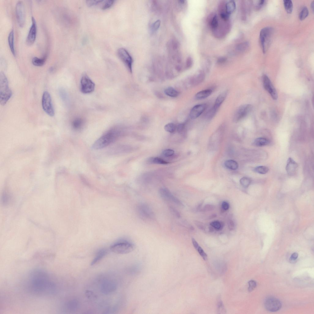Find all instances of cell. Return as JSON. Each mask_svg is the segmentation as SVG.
<instances>
[{
    "instance_id": "d6a6232c",
    "label": "cell",
    "mask_w": 314,
    "mask_h": 314,
    "mask_svg": "<svg viewBox=\"0 0 314 314\" xmlns=\"http://www.w3.org/2000/svg\"><path fill=\"white\" fill-rule=\"evenodd\" d=\"M284 8L286 12L288 13H291L293 10V4L291 0H286L283 1Z\"/></svg>"
},
{
    "instance_id": "d590c367",
    "label": "cell",
    "mask_w": 314,
    "mask_h": 314,
    "mask_svg": "<svg viewBox=\"0 0 314 314\" xmlns=\"http://www.w3.org/2000/svg\"><path fill=\"white\" fill-rule=\"evenodd\" d=\"M249 46V44L248 42H244L238 45L236 47L237 50L239 52H243L246 50Z\"/></svg>"
},
{
    "instance_id": "6da1fadb",
    "label": "cell",
    "mask_w": 314,
    "mask_h": 314,
    "mask_svg": "<svg viewBox=\"0 0 314 314\" xmlns=\"http://www.w3.org/2000/svg\"><path fill=\"white\" fill-rule=\"evenodd\" d=\"M29 277L28 289L32 294L39 296H51L57 292L56 284L44 270H33Z\"/></svg>"
},
{
    "instance_id": "f6af8a7d",
    "label": "cell",
    "mask_w": 314,
    "mask_h": 314,
    "mask_svg": "<svg viewBox=\"0 0 314 314\" xmlns=\"http://www.w3.org/2000/svg\"><path fill=\"white\" fill-rule=\"evenodd\" d=\"M104 1H93V0H91V1H86V3L87 6L89 7H92L95 6H97L99 4H100L103 3Z\"/></svg>"
},
{
    "instance_id": "4fadbf2b",
    "label": "cell",
    "mask_w": 314,
    "mask_h": 314,
    "mask_svg": "<svg viewBox=\"0 0 314 314\" xmlns=\"http://www.w3.org/2000/svg\"><path fill=\"white\" fill-rule=\"evenodd\" d=\"M16 12L18 24L20 27H23L25 22V14L24 4L22 1L17 3Z\"/></svg>"
},
{
    "instance_id": "6f0895ef",
    "label": "cell",
    "mask_w": 314,
    "mask_h": 314,
    "mask_svg": "<svg viewBox=\"0 0 314 314\" xmlns=\"http://www.w3.org/2000/svg\"><path fill=\"white\" fill-rule=\"evenodd\" d=\"M226 58H221L218 59L217 62L218 63H223L226 61Z\"/></svg>"
},
{
    "instance_id": "6125c7cd",
    "label": "cell",
    "mask_w": 314,
    "mask_h": 314,
    "mask_svg": "<svg viewBox=\"0 0 314 314\" xmlns=\"http://www.w3.org/2000/svg\"><path fill=\"white\" fill-rule=\"evenodd\" d=\"M209 230H210V231L211 232H213L214 231L212 227H210L209 228Z\"/></svg>"
},
{
    "instance_id": "94428289",
    "label": "cell",
    "mask_w": 314,
    "mask_h": 314,
    "mask_svg": "<svg viewBox=\"0 0 314 314\" xmlns=\"http://www.w3.org/2000/svg\"><path fill=\"white\" fill-rule=\"evenodd\" d=\"M216 217V214H214V215H212L211 216L210 218H211V219H212V218H214L215 217Z\"/></svg>"
},
{
    "instance_id": "e575fe53",
    "label": "cell",
    "mask_w": 314,
    "mask_h": 314,
    "mask_svg": "<svg viewBox=\"0 0 314 314\" xmlns=\"http://www.w3.org/2000/svg\"><path fill=\"white\" fill-rule=\"evenodd\" d=\"M269 169L265 166H260L256 167L254 169V171L258 173L261 174H266L268 173Z\"/></svg>"
},
{
    "instance_id": "ab89813d",
    "label": "cell",
    "mask_w": 314,
    "mask_h": 314,
    "mask_svg": "<svg viewBox=\"0 0 314 314\" xmlns=\"http://www.w3.org/2000/svg\"><path fill=\"white\" fill-rule=\"evenodd\" d=\"M114 1L113 0H108V1H103L102 3V6H101V9L103 10H106L111 7L114 4Z\"/></svg>"
},
{
    "instance_id": "44dd1931",
    "label": "cell",
    "mask_w": 314,
    "mask_h": 314,
    "mask_svg": "<svg viewBox=\"0 0 314 314\" xmlns=\"http://www.w3.org/2000/svg\"><path fill=\"white\" fill-rule=\"evenodd\" d=\"M228 91H225L219 95L215 101V104L213 107L216 110H217L218 108L223 103V102L226 99L228 94Z\"/></svg>"
},
{
    "instance_id": "484cf974",
    "label": "cell",
    "mask_w": 314,
    "mask_h": 314,
    "mask_svg": "<svg viewBox=\"0 0 314 314\" xmlns=\"http://www.w3.org/2000/svg\"><path fill=\"white\" fill-rule=\"evenodd\" d=\"M85 123L84 120L81 118L75 119L72 122V126L76 130H78L83 127Z\"/></svg>"
},
{
    "instance_id": "4316f807",
    "label": "cell",
    "mask_w": 314,
    "mask_h": 314,
    "mask_svg": "<svg viewBox=\"0 0 314 314\" xmlns=\"http://www.w3.org/2000/svg\"><path fill=\"white\" fill-rule=\"evenodd\" d=\"M46 58L47 56L45 55L41 58L34 57L32 60V63L34 65L36 66H43L45 62Z\"/></svg>"
},
{
    "instance_id": "9f6ffc18",
    "label": "cell",
    "mask_w": 314,
    "mask_h": 314,
    "mask_svg": "<svg viewBox=\"0 0 314 314\" xmlns=\"http://www.w3.org/2000/svg\"><path fill=\"white\" fill-rule=\"evenodd\" d=\"M184 125L183 124H180L178 125L177 128V130L179 132H181L184 129Z\"/></svg>"
},
{
    "instance_id": "680465c9",
    "label": "cell",
    "mask_w": 314,
    "mask_h": 314,
    "mask_svg": "<svg viewBox=\"0 0 314 314\" xmlns=\"http://www.w3.org/2000/svg\"><path fill=\"white\" fill-rule=\"evenodd\" d=\"M264 2L265 1L264 0H261V1H259L258 7L259 6V8H260L264 4Z\"/></svg>"
},
{
    "instance_id": "f907efd6",
    "label": "cell",
    "mask_w": 314,
    "mask_h": 314,
    "mask_svg": "<svg viewBox=\"0 0 314 314\" xmlns=\"http://www.w3.org/2000/svg\"><path fill=\"white\" fill-rule=\"evenodd\" d=\"M229 204L226 201L223 202L222 204V207L224 211H226L229 209Z\"/></svg>"
},
{
    "instance_id": "7a4b0ae2",
    "label": "cell",
    "mask_w": 314,
    "mask_h": 314,
    "mask_svg": "<svg viewBox=\"0 0 314 314\" xmlns=\"http://www.w3.org/2000/svg\"><path fill=\"white\" fill-rule=\"evenodd\" d=\"M120 134V132L118 127L112 128L95 141L92 147L94 149H99L105 148L117 140Z\"/></svg>"
},
{
    "instance_id": "60d3db41",
    "label": "cell",
    "mask_w": 314,
    "mask_h": 314,
    "mask_svg": "<svg viewBox=\"0 0 314 314\" xmlns=\"http://www.w3.org/2000/svg\"><path fill=\"white\" fill-rule=\"evenodd\" d=\"M176 126L173 123H169L166 124L165 126V129L167 132L173 133L175 131Z\"/></svg>"
},
{
    "instance_id": "83f0119b",
    "label": "cell",
    "mask_w": 314,
    "mask_h": 314,
    "mask_svg": "<svg viewBox=\"0 0 314 314\" xmlns=\"http://www.w3.org/2000/svg\"><path fill=\"white\" fill-rule=\"evenodd\" d=\"M236 8V4L234 1H229L226 4V12L229 15L234 12Z\"/></svg>"
},
{
    "instance_id": "f35d334b",
    "label": "cell",
    "mask_w": 314,
    "mask_h": 314,
    "mask_svg": "<svg viewBox=\"0 0 314 314\" xmlns=\"http://www.w3.org/2000/svg\"><path fill=\"white\" fill-rule=\"evenodd\" d=\"M251 181L249 178L247 177H243L240 180L241 185L244 188H248L250 185Z\"/></svg>"
},
{
    "instance_id": "ac0fdd59",
    "label": "cell",
    "mask_w": 314,
    "mask_h": 314,
    "mask_svg": "<svg viewBox=\"0 0 314 314\" xmlns=\"http://www.w3.org/2000/svg\"><path fill=\"white\" fill-rule=\"evenodd\" d=\"M297 163L292 158L288 159L286 166V170L288 173L290 175H294L298 168Z\"/></svg>"
},
{
    "instance_id": "d6986e66",
    "label": "cell",
    "mask_w": 314,
    "mask_h": 314,
    "mask_svg": "<svg viewBox=\"0 0 314 314\" xmlns=\"http://www.w3.org/2000/svg\"><path fill=\"white\" fill-rule=\"evenodd\" d=\"M65 308L70 312L76 311L78 309L79 303L77 300L72 299L67 302L65 305Z\"/></svg>"
},
{
    "instance_id": "9c48e42d",
    "label": "cell",
    "mask_w": 314,
    "mask_h": 314,
    "mask_svg": "<svg viewBox=\"0 0 314 314\" xmlns=\"http://www.w3.org/2000/svg\"><path fill=\"white\" fill-rule=\"evenodd\" d=\"M117 54L119 58L125 64L129 71L132 72L133 59L130 54L126 49L122 48L118 49Z\"/></svg>"
},
{
    "instance_id": "3957f363",
    "label": "cell",
    "mask_w": 314,
    "mask_h": 314,
    "mask_svg": "<svg viewBox=\"0 0 314 314\" xmlns=\"http://www.w3.org/2000/svg\"><path fill=\"white\" fill-rule=\"evenodd\" d=\"M12 95V92L9 87L7 78L3 72L0 73V103L5 105Z\"/></svg>"
},
{
    "instance_id": "ee69618b",
    "label": "cell",
    "mask_w": 314,
    "mask_h": 314,
    "mask_svg": "<svg viewBox=\"0 0 314 314\" xmlns=\"http://www.w3.org/2000/svg\"><path fill=\"white\" fill-rule=\"evenodd\" d=\"M161 23L160 20H158L152 24L151 26V30L152 32H154L159 29Z\"/></svg>"
},
{
    "instance_id": "f5cc1de1",
    "label": "cell",
    "mask_w": 314,
    "mask_h": 314,
    "mask_svg": "<svg viewBox=\"0 0 314 314\" xmlns=\"http://www.w3.org/2000/svg\"><path fill=\"white\" fill-rule=\"evenodd\" d=\"M193 64V60L192 58L189 57L186 61V67L187 68H190L192 66Z\"/></svg>"
},
{
    "instance_id": "603a6c76",
    "label": "cell",
    "mask_w": 314,
    "mask_h": 314,
    "mask_svg": "<svg viewBox=\"0 0 314 314\" xmlns=\"http://www.w3.org/2000/svg\"><path fill=\"white\" fill-rule=\"evenodd\" d=\"M192 241L193 246L196 249L200 255L202 257L204 260H206L207 259V256L203 249L199 245L198 243L196 242L194 238H192Z\"/></svg>"
},
{
    "instance_id": "d4e9b609",
    "label": "cell",
    "mask_w": 314,
    "mask_h": 314,
    "mask_svg": "<svg viewBox=\"0 0 314 314\" xmlns=\"http://www.w3.org/2000/svg\"><path fill=\"white\" fill-rule=\"evenodd\" d=\"M270 141L264 138H259L256 139L253 143V145L258 147H261L267 145L269 144Z\"/></svg>"
},
{
    "instance_id": "7bdbcfd3",
    "label": "cell",
    "mask_w": 314,
    "mask_h": 314,
    "mask_svg": "<svg viewBox=\"0 0 314 314\" xmlns=\"http://www.w3.org/2000/svg\"><path fill=\"white\" fill-rule=\"evenodd\" d=\"M217 111V110L214 107L210 109L206 114V118L208 119L213 118L215 114Z\"/></svg>"
},
{
    "instance_id": "7402d4cb",
    "label": "cell",
    "mask_w": 314,
    "mask_h": 314,
    "mask_svg": "<svg viewBox=\"0 0 314 314\" xmlns=\"http://www.w3.org/2000/svg\"><path fill=\"white\" fill-rule=\"evenodd\" d=\"M107 250L106 249H102L100 250L97 254V255L91 263V265H93L97 264L101 261L107 254Z\"/></svg>"
},
{
    "instance_id": "5b68a950",
    "label": "cell",
    "mask_w": 314,
    "mask_h": 314,
    "mask_svg": "<svg viewBox=\"0 0 314 314\" xmlns=\"http://www.w3.org/2000/svg\"><path fill=\"white\" fill-rule=\"evenodd\" d=\"M135 249V246L132 243L124 241L112 245L110 249L114 253L124 254L132 252Z\"/></svg>"
},
{
    "instance_id": "ba28073f",
    "label": "cell",
    "mask_w": 314,
    "mask_h": 314,
    "mask_svg": "<svg viewBox=\"0 0 314 314\" xmlns=\"http://www.w3.org/2000/svg\"><path fill=\"white\" fill-rule=\"evenodd\" d=\"M42 105L45 112L50 117H53L55 114L54 109L50 95L48 92H45L43 94Z\"/></svg>"
},
{
    "instance_id": "277c9868",
    "label": "cell",
    "mask_w": 314,
    "mask_h": 314,
    "mask_svg": "<svg viewBox=\"0 0 314 314\" xmlns=\"http://www.w3.org/2000/svg\"><path fill=\"white\" fill-rule=\"evenodd\" d=\"M274 29L270 27H265L261 31L260 41L262 51L264 53L267 51L271 42Z\"/></svg>"
},
{
    "instance_id": "74e56055",
    "label": "cell",
    "mask_w": 314,
    "mask_h": 314,
    "mask_svg": "<svg viewBox=\"0 0 314 314\" xmlns=\"http://www.w3.org/2000/svg\"><path fill=\"white\" fill-rule=\"evenodd\" d=\"M309 15V11L306 7H304L300 12L299 15V19L302 21L304 20Z\"/></svg>"
},
{
    "instance_id": "816d5d0a",
    "label": "cell",
    "mask_w": 314,
    "mask_h": 314,
    "mask_svg": "<svg viewBox=\"0 0 314 314\" xmlns=\"http://www.w3.org/2000/svg\"><path fill=\"white\" fill-rule=\"evenodd\" d=\"M194 223L197 227L201 230H204L205 227L202 223L198 221H195Z\"/></svg>"
},
{
    "instance_id": "7dc6e473",
    "label": "cell",
    "mask_w": 314,
    "mask_h": 314,
    "mask_svg": "<svg viewBox=\"0 0 314 314\" xmlns=\"http://www.w3.org/2000/svg\"><path fill=\"white\" fill-rule=\"evenodd\" d=\"M249 287L248 291L249 292H251L253 291L256 287V281L253 280L250 281L248 283Z\"/></svg>"
},
{
    "instance_id": "11a10c76",
    "label": "cell",
    "mask_w": 314,
    "mask_h": 314,
    "mask_svg": "<svg viewBox=\"0 0 314 314\" xmlns=\"http://www.w3.org/2000/svg\"><path fill=\"white\" fill-rule=\"evenodd\" d=\"M298 257V254L296 252L293 254L290 257L291 261H294L296 260Z\"/></svg>"
},
{
    "instance_id": "9a60e30c",
    "label": "cell",
    "mask_w": 314,
    "mask_h": 314,
    "mask_svg": "<svg viewBox=\"0 0 314 314\" xmlns=\"http://www.w3.org/2000/svg\"><path fill=\"white\" fill-rule=\"evenodd\" d=\"M32 24L26 39L27 44L30 45H32L35 42L37 35L36 22L33 17L32 18Z\"/></svg>"
},
{
    "instance_id": "cb8c5ba5",
    "label": "cell",
    "mask_w": 314,
    "mask_h": 314,
    "mask_svg": "<svg viewBox=\"0 0 314 314\" xmlns=\"http://www.w3.org/2000/svg\"><path fill=\"white\" fill-rule=\"evenodd\" d=\"M212 92V90H207L200 91L196 94L195 98L197 100L205 99L209 97Z\"/></svg>"
},
{
    "instance_id": "8fae6325",
    "label": "cell",
    "mask_w": 314,
    "mask_h": 314,
    "mask_svg": "<svg viewBox=\"0 0 314 314\" xmlns=\"http://www.w3.org/2000/svg\"><path fill=\"white\" fill-rule=\"evenodd\" d=\"M252 109V106L249 104H244L239 107L234 114V121L237 122L246 117L251 111Z\"/></svg>"
},
{
    "instance_id": "8992f818",
    "label": "cell",
    "mask_w": 314,
    "mask_h": 314,
    "mask_svg": "<svg viewBox=\"0 0 314 314\" xmlns=\"http://www.w3.org/2000/svg\"><path fill=\"white\" fill-rule=\"evenodd\" d=\"M136 212L142 220H151L154 218V214L152 209L147 204L141 203L136 207Z\"/></svg>"
},
{
    "instance_id": "91938a15",
    "label": "cell",
    "mask_w": 314,
    "mask_h": 314,
    "mask_svg": "<svg viewBox=\"0 0 314 314\" xmlns=\"http://www.w3.org/2000/svg\"><path fill=\"white\" fill-rule=\"evenodd\" d=\"M311 7L313 11H314V1H313L311 4Z\"/></svg>"
},
{
    "instance_id": "5bb4252c",
    "label": "cell",
    "mask_w": 314,
    "mask_h": 314,
    "mask_svg": "<svg viewBox=\"0 0 314 314\" xmlns=\"http://www.w3.org/2000/svg\"><path fill=\"white\" fill-rule=\"evenodd\" d=\"M263 82L264 87L266 90L269 93L273 99L277 100L278 98L277 92L270 80L266 75H264L263 76Z\"/></svg>"
},
{
    "instance_id": "52a82bcc",
    "label": "cell",
    "mask_w": 314,
    "mask_h": 314,
    "mask_svg": "<svg viewBox=\"0 0 314 314\" xmlns=\"http://www.w3.org/2000/svg\"><path fill=\"white\" fill-rule=\"evenodd\" d=\"M95 84L87 74L82 76L80 82V89L82 93L87 94L93 92L95 90Z\"/></svg>"
},
{
    "instance_id": "f546056e",
    "label": "cell",
    "mask_w": 314,
    "mask_h": 314,
    "mask_svg": "<svg viewBox=\"0 0 314 314\" xmlns=\"http://www.w3.org/2000/svg\"><path fill=\"white\" fill-rule=\"evenodd\" d=\"M224 165L227 168L232 170L237 169L238 167L237 163L233 160H229L225 162Z\"/></svg>"
},
{
    "instance_id": "1f68e13d",
    "label": "cell",
    "mask_w": 314,
    "mask_h": 314,
    "mask_svg": "<svg viewBox=\"0 0 314 314\" xmlns=\"http://www.w3.org/2000/svg\"><path fill=\"white\" fill-rule=\"evenodd\" d=\"M165 93L168 96L171 97H176L178 96L179 93L172 87H169L165 90Z\"/></svg>"
},
{
    "instance_id": "c3c4849f",
    "label": "cell",
    "mask_w": 314,
    "mask_h": 314,
    "mask_svg": "<svg viewBox=\"0 0 314 314\" xmlns=\"http://www.w3.org/2000/svg\"><path fill=\"white\" fill-rule=\"evenodd\" d=\"M215 208V207L214 205L208 204L205 206L202 210L203 212H207L212 210Z\"/></svg>"
},
{
    "instance_id": "836d02e7",
    "label": "cell",
    "mask_w": 314,
    "mask_h": 314,
    "mask_svg": "<svg viewBox=\"0 0 314 314\" xmlns=\"http://www.w3.org/2000/svg\"><path fill=\"white\" fill-rule=\"evenodd\" d=\"M210 21V25L212 29L215 31L217 28L219 24V20L216 15H214Z\"/></svg>"
},
{
    "instance_id": "f1b7e54d",
    "label": "cell",
    "mask_w": 314,
    "mask_h": 314,
    "mask_svg": "<svg viewBox=\"0 0 314 314\" xmlns=\"http://www.w3.org/2000/svg\"><path fill=\"white\" fill-rule=\"evenodd\" d=\"M205 77V76L204 73L202 72H200L193 77L192 83L194 85H198L202 82L204 80Z\"/></svg>"
},
{
    "instance_id": "db71d44e",
    "label": "cell",
    "mask_w": 314,
    "mask_h": 314,
    "mask_svg": "<svg viewBox=\"0 0 314 314\" xmlns=\"http://www.w3.org/2000/svg\"><path fill=\"white\" fill-rule=\"evenodd\" d=\"M228 227L229 229L231 230H234L235 228V224L233 221L230 220L229 222Z\"/></svg>"
},
{
    "instance_id": "30bf717a",
    "label": "cell",
    "mask_w": 314,
    "mask_h": 314,
    "mask_svg": "<svg viewBox=\"0 0 314 314\" xmlns=\"http://www.w3.org/2000/svg\"><path fill=\"white\" fill-rule=\"evenodd\" d=\"M265 308L271 312H275L280 310L282 304L280 300L274 297H270L266 298L264 303Z\"/></svg>"
},
{
    "instance_id": "b9f144b4",
    "label": "cell",
    "mask_w": 314,
    "mask_h": 314,
    "mask_svg": "<svg viewBox=\"0 0 314 314\" xmlns=\"http://www.w3.org/2000/svg\"><path fill=\"white\" fill-rule=\"evenodd\" d=\"M217 308L218 313L224 314L226 312L223 304L221 300H220L218 302Z\"/></svg>"
},
{
    "instance_id": "2e32d148",
    "label": "cell",
    "mask_w": 314,
    "mask_h": 314,
    "mask_svg": "<svg viewBox=\"0 0 314 314\" xmlns=\"http://www.w3.org/2000/svg\"><path fill=\"white\" fill-rule=\"evenodd\" d=\"M117 288V285L114 282L111 280L104 281L101 285V292L105 295H108L114 292Z\"/></svg>"
},
{
    "instance_id": "bcb514c9",
    "label": "cell",
    "mask_w": 314,
    "mask_h": 314,
    "mask_svg": "<svg viewBox=\"0 0 314 314\" xmlns=\"http://www.w3.org/2000/svg\"><path fill=\"white\" fill-rule=\"evenodd\" d=\"M174 154L173 150L171 149H166L164 150L162 152V155L168 157L173 156Z\"/></svg>"
},
{
    "instance_id": "8d00e7d4",
    "label": "cell",
    "mask_w": 314,
    "mask_h": 314,
    "mask_svg": "<svg viewBox=\"0 0 314 314\" xmlns=\"http://www.w3.org/2000/svg\"><path fill=\"white\" fill-rule=\"evenodd\" d=\"M210 225L212 227L214 228L217 231L221 230L224 227V224L223 222H220L218 221L212 222L210 223Z\"/></svg>"
},
{
    "instance_id": "ffe728a7",
    "label": "cell",
    "mask_w": 314,
    "mask_h": 314,
    "mask_svg": "<svg viewBox=\"0 0 314 314\" xmlns=\"http://www.w3.org/2000/svg\"><path fill=\"white\" fill-rule=\"evenodd\" d=\"M8 43L11 53L13 55L15 56L16 53L14 45V33L13 29L11 30L9 34Z\"/></svg>"
},
{
    "instance_id": "7c38bea8",
    "label": "cell",
    "mask_w": 314,
    "mask_h": 314,
    "mask_svg": "<svg viewBox=\"0 0 314 314\" xmlns=\"http://www.w3.org/2000/svg\"><path fill=\"white\" fill-rule=\"evenodd\" d=\"M159 193L160 196L163 200L168 201L171 202L179 206H183V205L181 201L175 196L167 188H161L159 190Z\"/></svg>"
},
{
    "instance_id": "4dcf8cb0",
    "label": "cell",
    "mask_w": 314,
    "mask_h": 314,
    "mask_svg": "<svg viewBox=\"0 0 314 314\" xmlns=\"http://www.w3.org/2000/svg\"><path fill=\"white\" fill-rule=\"evenodd\" d=\"M148 161L150 163L157 164L166 165L168 163V162L158 157H151L148 159Z\"/></svg>"
},
{
    "instance_id": "e0dca14e",
    "label": "cell",
    "mask_w": 314,
    "mask_h": 314,
    "mask_svg": "<svg viewBox=\"0 0 314 314\" xmlns=\"http://www.w3.org/2000/svg\"><path fill=\"white\" fill-rule=\"evenodd\" d=\"M207 105L206 104L197 105L191 109L190 114V117L194 119L199 117L205 110Z\"/></svg>"
},
{
    "instance_id": "681fc988",
    "label": "cell",
    "mask_w": 314,
    "mask_h": 314,
    "mask_svg": "<svg viewBox=\"0 0 314 314\" xmlns=\"http://www.w3.org/2000/svg\"><path fill=\"white\" fill-rule=\"evenodd\" d=\"M170 212L173 215L178 218H180V214L179 212L175 208L172 207H170Z\"/></svg>"
}]
</instances>
